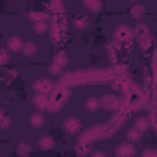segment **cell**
Instances as JSON below:
<instances>
[{
  "instance_id": "cell-1",
  "label": "cell",
  "mask_w": 157,
  "mask_h": 157,
  "mask_svg": "<svg viewBox=\"0 0 157 157\" xmlns=\"http://www.w3.org/2000/svg\"><path fill=\"white\" fill-rule=\"evenodd\" d=\"M52 89H54V85H52L50 80H46V78H41L39 82H35V91H37L39 94H46V93H50Z\"/></svg>"
},
{
  "instance_id": "cell-2",
  "label": "cell",
  "mask_w": 157,
  "mask_h": 157,
  "mask_svg": "<svg viewBox=\"0 0 157 157\" xmlns=\"http://www.w3.org/2000/svg\"><path fill=\"white\" fill-rule=\"evenodd\" d=\"M63 128H65V131H68V133H78V131L82 129V122L78 120V118H67L65 124H63Z\"/></svg>"
},
{
  "instance_id": "cell-3",
  "label": "cell",
  "mask_w": 157,
  "mask_h": 157,
  "mask_svg": "<svg viewBox=\"0 0 157 157\" xmlns=\"http://www.w3.org/2000/svg\"><path fill=\"white\" fill-rule=\"evenodd\" d=\"M135 153V148L131 144H120L117 148V157H131Z\"/></svg>"
},
{
  "instance_id": "cell-4",
  "label": "cell",
  "mask_w": 157,
  "mask_h": 157,
  "mask_svg": "<svg viewBox=\"0 0 157 157\" xmlns=\"http://www.w3.org/2000/svg\"><path fill=\"white\" fill-rule=\"evenodd\" d=\"M33 105H35L39 111H44V109L48 107V100H46V96H44V94H37V96L33 98Z\"/></svg>"
},
{
  "instance_id": "cell-5",
  "label": "cell",
  "mask_w": 157,
  "mask_h": 157,
  "mask_svg": "<svg viewBox=\"0 0 157 157\" xmlns=\"http://www.w3.org/2000/svg\"><path fill=\"white\" fill-rule=\"evenodd\" d=\"M30 124H32L33 128H43V126H44V115H43V113H35V115H32Z\"/></svg>"
},
{
  "instance_id": "cell-6",
  "label": "cell",
  "mask_w": 157,
  "mask_h": 157,
  "mask_svg": "<svg viewBox=\"0 0 157 157\" xmlns=\"http://www.w3.org/2000/svg\"><path fill=\"white\" fill-rule=\"evenodd\" d=\"M22 39L19 37V35H15V37H11L10 39V43H8V46H10V50H13V52H17V50H21L22 48Z\"/></svg>"
},
{
  "instance_id": "cell-7",
  "label": "cell",
  "mask_w": 157,
  "mask_h": 157,
  "mask_svg": "<svg viewBox=\"0 0 157 157\" xmlns=\"http://www.w3.org/2000/svg\"><path fill=\"white\" fill-rule=\"evenodd\" d=\"M21 50L24 52V56H28V57H32V56H33V54L37 52V46H35V43H24Z\"/></svg>"
},
{
  "instance_id": "cell-8",
  "label": "cell",
  "mask_w": 157,
  "mask_h": 157,
  "mask_svg": "<svg viewBox=\"0 0 157 157\" xmlns=\"http://www.w3.org/2000/svg\"><path fill=\"white\" fill-rule=\"evenodd\" d=\"M52 146H54V139H52L50 135H44L43 139H39V148L48 150V148H52Z\"/></svg>"
},
{
  "instance_id": "cell-9",
  "label": "cell",
  "mask_w": 157,
  "mask_h": 157,
  "mask_svg": "<svg viewBox=\"0 0 157 157\" xmlns=\"http://www.w3.org/2000/svg\"><path fill=\"white\" fill-rule=\"evenodd\" d=\"M98 107H100L98 98H89V100L85 102V109H87V111H91V113H93V111H96Z\"/></svg>"
},
{
  "instance_id": "cell-10",
  "label": "cell",
  "mask_w": 157,
  "mask_h": 157,
  "mask_svg": "<svg viewBox=\"0 0 157 157\" xmlns=\"http://www.w3.org/2000/svg\"><path fill=\"white\" fill-rule=\"evenodd\" d=\"M30 151H32V150H30V144H26V142H24V144H19V148H17V153H19L21 157H26Z\"/></svg>"
},
{
  "instance_id": "cell-11",
  "label": "cell",
  "mask_w": 157,
  "mask_h": 157,
  "mask_svg": "<svg viewBox=\"0 0 157 157\" xmlns=\"http://www.w3.org/2000/svg\"><path fill=\"white\" fill-rule=\"evenodd\" d=\"M54 63H56V68L63 67V65L67 63V56H65V54H57V56H56V59H54ZM52 67H54V65H52Z\"/></svg>"
},
{
  "instance_id": "cell-12",
  "label": "cell",
  "mask_w": 157,
  "mask_h": 157,
  "mask_svg": "<svg viewBox=\"0 0 157 157\" xmlns=\"http://www.w3.org/2000/svg\"><path fill=\"white\" fill-rule=\"evenodd\" d=\"M135 126H137V131H146V128H148V122H146L144 118H139V120L135 122Z\"/></svg>"
},
{
  "instance_id": "cell-13",
  "label": "cell",
  "mask_w": 157,
  "mask_h": 157,
  "mask_svg": "<svg viewBox=\"0 0 157 157\" xmlns=\"http://www.w3.org/2000/svg\"><path fill=\"white\" fill-rule=\"evenodd\" d=\"M128 139H129L131 142H137V140L140 139V133H139L137 129H131V131H128Z\"/></svg>"
},
{
  "instance_id": "cell-14",
  "label": "cell",
  "mask_w": 157,
  "mask_h": 157,
  "mask_svg": "<svg viewBox=\"0 0 157 157\" xmlns=\"http://www.w3.org/2000/svg\"><path fill=\"white\" fill-rule=\"evenodd\" d=\"M46 28H48V26H46L44 22H37V24H33V30H35L37 33H44V32H46Z\"/></svg>"
},
{
  "instance_id": "cell-15",
  "label": "cell",
  "mask_w": 157,
  "mask_h": 157,
  "mask_svg": "<svg viewBox=\"0 0 157 157\" xmlns=\"http://www.w3.org/2000/svg\"><path fill=\"white\" fill-rule=\"evenodd\" d=\"M140 13H144V8H142V6H135V8H133V17H137V19H139V17H140Z\"/></svg>"
},
{
  "instance_id": "cell-16",
  "label": "cell",
  "mask_w": 157,
  "mask_h": 157,
  "mask_svg": "<svg viewBox=\"0 0 157 157\" xmlns=\"http://www.w3.org/2000/svg\"><path fill=\"white\" fill-rule=\"evenodd\" d=\"M91 157H107V155H105L104 151H94V153H93Z\"/></svg>"
}]
</instances>
